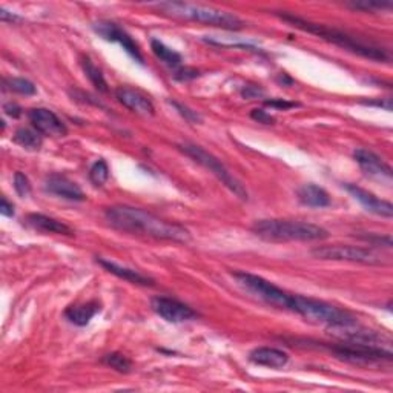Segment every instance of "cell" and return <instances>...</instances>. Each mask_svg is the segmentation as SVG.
Returning <instances> with one entry per match:
<instances>
[{
  "mask_svg": "<svg viewBox=\"0 0 393 393\" xmlns=\"http://www.w3.org/2000/svg\"><path fill=\"white\" fill-rule=\"evenodd\" d=\"M105 217L112 227L119 229L121 232L177 243H186L191 240L189 231L183 226L171 223V221L163 220L140 208L119 204V206H111L106 209Z\"/></svg>",
  "mask_w": 393,
  "mask_h": 393,
  "instance_id": "obj_1",
  "label": "cell"
},
{
  "mask_svg": "<svg viewBox=\"0 0 393 393\" xmlns=\"http://www.w3.org/2000/svg\"><path fill=\"white\" fill-rule=\"evenodd\" d=\"M281 19L284 22H288L289 25H292V27H295V28L310 32V34H315L318 37H321L323 40H326V42L337 45L342 49H346V51L366 57V59H371L375 62H389L390 60V54L386 51V49L371 45V44L367 45V44L361 42V40H358L357 37L347 34V32H342L335 28H327L321 23L309 22V20H305L301 18H297V15H291V14H283Z\"/></svg>",
  "mask_w": 393,
  "mask_h": 393,
  "instance_id": "obj_2",
  "label": "cell"
},
{
  "mask_svg": "<svg viewBox=\"0 0 393 393\" xmlns=\"http://www.w3.org/2000/svg\"><path fill=\"white\" fill-rule=\"evenodd\" d=\"M152 6L160 13L171 15V18L211 25V27L223 28L227 31H239L244 27V22L239 15L217 10V8L212 6L195 5L189 2H159Z\"/></svg>",
  "mask_w": 393,
  "mask_h": 393,
  "instance_id": "obj_3",
  "label": "cell"
},
{
  "mask_svg": "<svg viewBox=\"0 0 393 393\" xmlns=\"http://www.w3.org/2000/svg\"><path fill=\"white\" fill-rule=\"evenodd\" d=\"M252 232L266 241H318L329 237L321 226L292 220H260Z\"/></svg>",
  "mask_w": 393,
  "mask_h": 393,
  "instance_id": "obj_4",
  "label": "cell"
},
{
  "mask_svg": "<svg viewBox=\"0 0 393 393\" xmlns=\"http://www.w3.org/2000/svg\"><path fill=\"white\" fill-rule=\"evenodd\" d=\"M291 312L301 315L310 323L324 324L329 327V329L358 323L357 318L346 309H340L337 306L329 305V302L326 301L302 297V295H297V293L293 295Z\"/></svg>",
  "mask_w": 393,
  "mask_h": 393,
  "instance_id": "obj_5",
  "label": "cell"
},
{
  "mask_svg": "<svg viewBox=\"0 0 393 393\" xmlns=\"http://www.w3.org/2000/svg\"><path fill=\"white\" fill-rule=\"evenodd\" d=\"M178 147L195 163H199V165H201L203 168L211 171L212 174H214L229 191L239 196L240 200H248V191H246V187L241 185L240 180L237 178L232 172L223 165V163H221V160L215 157V155H212L206 149H203L201 146L194 143H183Z\"/></svg>",
  "mask_w": 393,
  "mask_h": 393,
  "instance_id": "obj_6",
  "label": "cell"
},
{
  "mask_svg": "<svg viewBox=\"0 0 393 393\" xmlns=\"http://www.w3.org/2000/svg\"><path fill=\"white\" fill-rule=\"evenodd\" d=\"M331 352L341 361H346L361 367L390 366L393 354L386 347L368 346L358 342H341L338 346H331Z\"/></svg>",
  "mask_w": 393,
  "mask_h": 393,
  "instance_id": "obj_7",
  "label": "cell"
},
{
  "mask_svg": "<svg viewBox=\"0 0 393 393\" xmlns=\"http://www.w3.org/2000/svg\"><path fill=\"white\" fill-rule=\"evenodd\" d=\"M234 278L241 288L255 295L257 298L265 301L266 305L281 310H292L293 293L283 291L274 283L265 280L263 277L253 275L249 272H235Z\"/></svg>",
  "mask_w": 393,
  "mask_h": 393,
  "instance_id": "obj_8",
  "label": "cell"
},
{
  "mask_svg": "<svg viewBox=\"0 0 393 393\" xmlns=\"http://www.w3.org/2000/svg\"><path fill=\"white\" fill-rule=\"evenodd\" d=\"M314 257L319 260H333V261H349V263L361 265H384L381 253L373 249L359 248V246L349 244H332L319 246L312 251Z\"/></svg>",
  "mask_w": 393,
  "mask_h": 393,
  "instance_id": "obj_9",
  "label": "cell"
},
{
  "mask_svg": "<svg viewBox=\"0 0 393 393\" xmlns=\"http://www.w3.org/2000/svg\"><path fill=\"white\" fill-rule=\"evenodd\" d=\"M93 29L95 34L108 40V42L119 44L135 62L143 65V55L140 53V48L135 44V40L131 37L125 29L120 28L117 23L109 20H97L93 23Z\"/></svg>",
  "mask_w": 393,
  "mask_h": 393,
  "instance_id": "obj_10",
  "label": "cell"
},
{
  "mask_svg": "<svg viewBox=\"0 0 393 393\" xmlns=\"http://www.w3.org/2000/svg\"><path fill=\"white\" fill-rule=\"evenodd\" d=\"M151 307L160 318L168 323H185L196 317V312L185 302L169 297H155L151 301Z\"/></svg>",
  "mask_w": 393,
  "mask_h": 393,
  "instance_id": "obj_11",
  "label": "cell"
},
{
  "mask_svg": "<svg viewBox=\"0 0 393 393\" xmlns=\"http://www.w3.org/2000/svg\"><path fill=\"white\" fill-rule=\"evenodd\" d=\"M354 157L367 177L386 183L392 182V177H393L392 168L380 157V155H376L375 152L368 149H364V147H358V149L354 152Z\"/></svg>",
  "mask_w": 393,
  "mask_h": 393,
  "instance_id": "obj_12",
  "label": "cell"
},
{
  "mask_svg": "<svg viewBox=\"0 0 393 393\" xmlns=\"http://www.w3.org/2000/svg\"><path fill=\"white\" fill-rule=\"evenodd\" d=\"M29 121L32 126L42 135L49 137H63L67 135L68 129L65 123L55 116L51 109L36 108L29 111Z\"/></svg>",
  "mask_w": 393,
  "mask_h": 393,
  "instance_id": "obj_13",
  "label": "cell"
},
{
  "mask_svg": "<svg viewBox=\"0 0 393 393\" xmlns=\"http://www.w3.org/2000/svg\"><path fill=\"white\" fill-rule=\"evenodd\" d=\"M342 187H346V191L352 196H354L355 200L361 203L366 211L372 212V214H375V215L384 217V218H392L393 217V206H392L390 201L381 200L376 195H373L372 192H368V191L363 189V187L357 186V185L346 183V185H342Z\"/></svg>",
  "mask_w": 393,
  "mask_h": 393,
  "instance_id": "obj_14",
  "label": "cell"
},
{
  "mask_svg": "<svg viewBox=\"0 0 393 393\" xmlns=\"http://www.w3.org/2000/svg\"><path fill=\"white\" fill-rule=\"evenodd\" d=\"M116 97L125 108L138 114V116L152 117L155 114L154 103L143 93L137 91V89L121 86L116 91Z\"/></svg>",
  "mask_w": 393,
  "mask_h": 393,
  "instance_id": "obj_15",
  "label": "cell"
},
{
  "mask_svg": "<svg viewBox=\"0 0 393 393\" xmlns=\"http://www.w3.org/2000/svg\"><path fill=\"white\" fill-rule=\"evenodd\" d=\"M45 189L49 194H54L71 201H84L86 199L85 192L80 189L77 183H74L72 180L60 174L48 175L45 180Z\"/></svg>",
  "mask_w": 393,
  "mask_h": 393,
  "instance_id": "obj_16",
  "label": "cell"
},
{
  "mask_svg": "<svg viewBox=\"0 0 393 393\" xmlns=\"http://www.w3.org/2000/svg\"><path fill=\"white\" fill-rule=\"evenodd\" d=\"M249 359L253 364L265 366L270 368H281L289 361V355L286 352L275 347H258L249 354Z\"/></svg>",
  "mask_w": 393,
  "mask_h": 393,
  "instance_id": "obj_17",
  "label": "cell"
},
{
  "mask_svg": "<svg viewBox=\"0 0 393 393\" xmlns=\"http://www.w3.org/2000/svg\"><path fill=\"white\" fill-rule=\"evenodd\" d=\"M27 223L39 232L68 235V237L74 235V231L67 223H63V221H59V220L51 218L48 215H44V214H29L27 217Z\"/></svg>",
  "mask_w": 393,
  "mask_h": 393,
  "instance_id": "obj_18",
  "label": "cell"
},
{
  "mask_svg": "<svg viewBox=\"0 0 393 393\" xmlns=\"http://www.w3.org/2000/svg\"><path fill=\"white\" fill-rule=\"evenodd\" d=\"M97 263L100 265L102 267H105L106 270H108V272H111V274H114L116 277L121 278V280H126V281L133 283V284H137V286H154L152 278L140 274V272H138V270L119 266V265L114 263V261L103 260V258H98Z\"/></svg>",
  "mask_w": 393,
  "mask_h": 393,
  "instance_id": "obj_19",
  "label": "cell"
},
{
  "mask_svg": "<svg viewBox=\"0 0 393 393\" xmlns=\"http://www.w3.org/2000/svg\"><path fill=\"white\" fill-rule=\"evenodd\" d=\"M100 312V302L97 301H88L84 305H74L65 310V317L68 318V321L76 326H86L91 319Z\"/></svg>",
  "mask_w": 393,
  "mask_h": 393,
  "instance_id": "obj_20",
  "label": "cell"
},
{
  "mask_svg": "<svg viewBox=\"0 0 393 393\" xmlns=\"http://www.w3.org/2000/svg\"><path fill=\"white\" fill-rule=\"evenodd\" d=\"M298 200L309 208H326L331 204V196L323 187H319L314 183H309L301 186L297 191Z\"/></svg>",
  "mask_w": 393,
  "mask_h": 393,
  "instance_id": "obj_21",
  "label": "cell"
},
{
  "mask_svg": "<svg viewBox=\"0 0 393 393\" xmlns=\"http://www.w3.org/2000/svg\"><path fill=\"white\" fill-rule=\"evenodd\" d=\"M151 49L155 54V57H157L159 60H161L169 68H180V65H182V62H183L182 55H180L177 51H174L172 48L166 46L163 42H160V40H157V39L151 40Z\"/></svg>",
  "mask_w": 393,
  "mask_h": 393,
  "instance_id": "obj_22",
  "label": "cell"
},
{
  "mask_svg": "<svg viewBox=\"0 0 393 393\" xmlns=\"http://www.w3.org/2000/svg\"><path fill=\"white\" fill-rule=\"evenodd\" d=\"M14 142L20 145L25 149L37 151L42 146V134L37 133L36 129L29 128H20L15 131L14 134Z\"/></svg>",
  "mask_w": 393,
  "mask_h": 393,
  "instance_id": "obj_23",
  "label": "cell"
},
{
  "mask_svg": "<svg viewBox=\"0 0 393 393\" xmlns=\"http://www.w3.org/2000/svg\"><path fill=\"white\" fill-rule=\"evenodd\" d=\"M81 68H84L86 77L95 86L97 91H100V93H108L109 91V88H108V84H106L103 72L95 67V65L93 63L91 59H89V57H84V59H81Z\"/></svg>",
  "mask_w": 393,
  "mask_h": 393,
  "instance_id": "obj_24",
  "label": "cell"
},
{
  "mask_svg": "<svg viewBox=\"0 0 393 393\" xmlns=\"http://www.w3.org/2000/svg\"><path fill=\"white\" fill-rule=\"evenodd\" d=\"M4 86H5V89H10V91L22 94V95H34L37 93V89L32 81H29L27 79H20V77L5 79Z\"/></svg>",
  "mask_w": 393,
  "mask_h": 393,
  "instance_id": "obj_25",
  "label": "cell"
},
{
  "mask_svg": "<svg viewBox=\"0 0 393 393\" xmlns=\"http://www.w3.org/2000/svg\"><path fill=\"white\" fill-rule=\"evenodd\" d=\"M102 361L120 373H129L131 368H133V361L123 354H119V352H112V354L105 355Z\"/></svg>",
  "mask_w": 393,
  "mask_h": 393,
  "instance_id": "obj_26",
  "label": "cell"
},
{
  "mask_svg": "<svg viewBox=\"0 0 393 393\" xmlns=\"http://www.w3.org/2000/svg\"><path fill=\"white\" fill-rule=\"evenodd\" d=\"M109 178V168L105 160H97L89 169V180L94 186H103Z\"/></svg>",
  "mask_w": 393,
  "mask_h": 393,
  "instance_id": "obj_27",
  "label": "cell"
},
{
  "mask_svg": "<svg viewBox=\"0 0 393 393\" xmlns=\"http://www.w3.org/2000/svg\"><path fill=\"white\" fill-rule=\"evenodd\" d=\"M347 6L352 10H361V11H376V10H389L392 8L390 2H376V0H359V2H349Z\"/></svg>",
  "mask_w": 393,
  "mask_h": 393,
  "instance_id": "obj_28",
  "label": "cell"
},
{
  "mask_svg": "<svg viewBox=\"0 0 393 393\" xmlns=\"http://www.w3.org/2000/svg\"><path fill=\"white\" fill-rule=\"evenodd\" d=\"M14 189L22 196V199L31 195L29 178L25 174H22V172H15L14 174Z\"/></svg>",
  "mask_w": 393,
  "mask_h": 393,
  "instance_id": "obj_29",
  "label": "cell"
},
{
  "mask_svg": "<svg viewBox=\"0 0 393 393\" xmlns=\"http://www.w3.org/2000/svg\"><path fill=\"white\" fill-rule=\"evenodd\" d=\"M172 106H175V109L182 114V116L187 120V121H191V123H200L201 121V116L196 111H192L187 108V106L182 105V103H178V102H171Z\"/></svg>",
  "mask_w": 393,
  "mask_h": 393,
  "instance_id": "obj_30",
  "label": "cell"
},
{
  "mask_svg": "<svg viewBox=\"0 0 393 393\" xmlns=\"http://www.w3.org/2000/svg\"><path fill=\"white\" fill-rule=\"evenodd\" d=\"M359 239H363L364 241L371 243L372 246H386V248H392V239L390 235L387 237H381V235H363L359 237Z\"/></svg>",
  "mask_w": 393,
  "mask_h": 393,
  "instance_id": "obj_31",
  "label": "cell"
},
{
  "mask_svg": "<svg viewBox=\"0 0 393 393\" xmlns=\"http://www.w3.org/2000/svg\"><path fill=\"white\" fill-rule=\"evenodd\" d=\"M251 117L253 120H257L258 123H266V125H272V123L275 121V119L263 109H253L252 114H251Z\"/></svg>",
  "mask_w": 393,
  "mask_h": 393,
  "instance_id": "obj_32",
  "label": "cell"
},
{
  "mask_svg": "<svg viewBox=\"0 0 393 393\" xmlns=\"http://www.w3.org/2000/svg\"><path fill=\"white\" fill-rule=\"evenodd\" d=\"M265 103H266V106H270V108H277V109H289V108H295V106H298V103L286 102V100H281V98H275V100H266Z\"/></svg>",
  "mask_w": 393,
  "mask_h": 393,
  "instance_id": "obj_33",
  "label": "cell"
},
{
  "mask_svg": "<svg viewBox=\"0 0 393 393\" xmlns=\"http://www.w3.org/2000/svg\"><path fill=\"white\" fill-rule=\"evenodd\" d=\"M196 76H199V71H195V69H191V68H178L174 74V77L177 80H191V79H195Z\"/></svg>",
  "mask_w": 393,
  "mask_h": 393,
  "instance_id": "obj_34",
  "label": "cell"
},
{
  "mask_svg": "<svg viewBox=\"0 0 393 393\" xmlns=\"http://www.w3.org/2000/svg\"><path fill=\"white\" fill-rule=\"evenodd\" d=\"M4 111L5 114H8V116L13 117V119H18L22 116V108L19 105H15V103H5L4 106Z\"/></svg>",
  "mask_w": 393,
  "mask_h": 393,
  "instance_id": "obj_35",
  "label": "cell"
},
{
  "mask_svg": "<svg viewBox=\"0 0 393 393\" xmlns=\"http://www.w3.org/2000/svg\"><path fill=\"white\" fill-rule=\"evenodd\" d=\"M243 97H246V98H257V97H260V95H263L265 93H263V89H260V88H257V86H246L244 89H243Z\"/></svg>",
  "mask_w": 393,
  "mask_h": 393,
  "instance_id": "obj_36",
  "label": "cell"
},
{
  "mask_svg": "<svg viewBox=\"0 0 393 393\" xmlns=\"http://www.w3.org/2000/svg\"><path fill=\"white\" fill-rule=\"evenodd\" d=\"M0 212H2V215H5V217H13L14 215V204L8 201L5 196L2 199V206H0Z\"/></svg>",
  "mask_w": 393,
  "mask_h": 393,
  "instance_id": "obj_37",
  "label": "cell"
},
{
  "mask_svg": "<svg viewBox=\"0 0 393 393\" xmlns=\"http://www.w3.org/2000/svg\"><path fill=\"white\" fill-rule=\"evenodd\" d=\"M364 105L368 106H378V108H384L386 111H392V100L390 98H386V100H368V102H363Z\"/></svg>",
  "mask_w": 393,
  "mask_h": 393,
  "instance_id": "obj_38",
  "label": "cell"
},
{
  "mask_svg": "<svg viewBox=\"0 0 393 393\" xmlns=\"http://www.w3.org/2000/svg\"><path fill=\"white\" fill-rule=\"evenodd\" d=\"M0 19H2L4 22H18L19 20L18 15L13 14V13H8L5 8H2V10H0Z\"/></svg>",
  "mask_w": 393,
  "mask_h": 393,
  "instance_id": "obj_39",
  "label": "cell"
}]
</instances>
